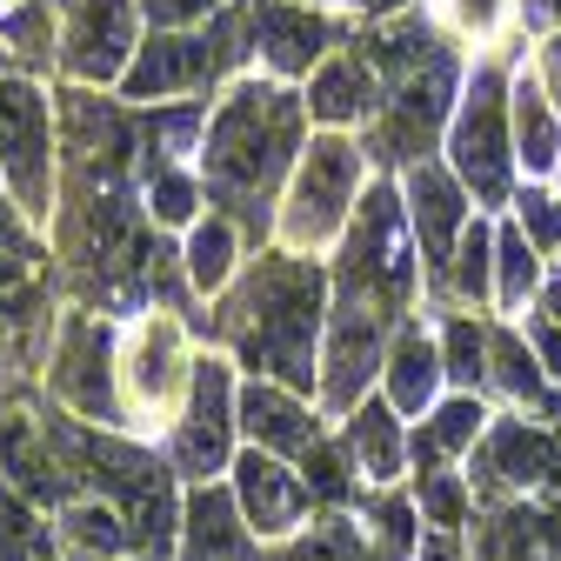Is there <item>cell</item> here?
<instances>
[{
	"instance_id": "1",
	"label": "cell",
	"mask_w": 561,
	"mask_h": 561,
	"mask_svg": "<svg viewBox=\"0 0 561 561\" xmlns=\"http://www.w3.org/2000/svg\"><path fill=\"white\" fill-rule=\"evenodd\" d=\"M295 148H301V101L288 88L241 81L221 101L215 127H207V148H201L207 194H215L234 221H248L261 234L267 201H274V181L288 174Z\"/></svg>"
},
{
	"instance_id": "2",
	"label": "cell",
	"mask_w": 561,
	"mask_h": 561,
	"mask_svg": "<svg viewBox=\"0 0 561 561\" xmlns=\"http://www.w3.org/2000/svg\"><path fill=\"white\" fill-rule=\"evenodd\" d=\"M328 328V274L295 254H261L228 308V334L254 375L314 388V334Z\"/></svg>"
},
{
	"instance_id": "3",
	"label": "cell",
	"mask_w": 561,
	"mask_h": 561,
	"mask_svg": "<svg viewBox=\"0 0 561 561\" xmlns=\"http://www.w3.org/2000/svg\"><path fill=\"white\" fill-rule=\"evenodd\" d=\"M368 67L388 75V114L375 127L381 161H414L428 154V140L442 134L448 94H455V54L435 41V27L421 14H401L368 41Z\"/></svg>"
},
{
	"instance_id": "4",
	"label": "cell",
	"mask_w": 561,
	"mask_h": 561,
	"mask_svg": "<svg viewBox=\"0 0 561 561\" xmlns=\"http://www.w3.org/2000/svg\"><path fill=\"white\" fill-rule=\"evenodd\" d=\"M54 442L67 448V461L81 468V481L107 488V495L121 502V522L134 528L140 548H148V554H168L174 548V528H181V515H174V481H168V468L154 455H140L127 442H101L88 428H67V421H54Z\"/></svg>"
},
{
	"instance_id": "5",
	"label": "cell",
	"mask_w": 561,
	"mask_h": 561,
	"mask_svg": "<svg viewBox=\"0 0 561 561\" xmlns=\"http://www.w3.org/2000/svg\"><path fill=\"white\" fill-rule=\"evenodd\" d=\"M408 280H414L408 215L394 207V194H388V187H368V201L355 207V234H347L341 267H334V295L368 301V308H381V314H401Z\"/></svg>"
},
{
	"instance_id": "6",
	"label": "cell",
	"mask_w": 561,
	"mask_h": 561,
	"mask_svg": "<svg viewBox=\"0 0 561 561\" xmlns=\"http://www.w3.org/2000/svg\"><path fill=\"white\" fill-rule=\"evenodd\" d=\"M455 174L474 187V201H508V81L495 67H481L461 94V114H455Z\"/></svg>"
},
{
	"instance_id": "7",
	"label": "cell",
	"mask_w": 561,
	"mask_h": 561,
	"mask_svg": "<svg viewBox=\"0 0 561 561\" xmlns=\"http://www.w3.org/2000/svg\"><path fill=\"white\" fill-rule=\"evenodd\" d=\"M355 181H362V148L341 134H321L314 148L301 154V174H295V194H288V215H280V234H288L295 248H321L347 201H355Z\"/></svg>"
},
{
	"instance_id": "8",
	"label": "cell",
	"mask_w": 561,
	"mask_h": 561,
	"mask_svg": "<svg viewBox=\"0 0 561 561\" xmlns=\"http://www.w3.org/2000/svg\"><path fill=\"white\" fill-rule=\"evenodd\" d=\"M0 174L21 194V207L47 215L54 201V140H47V101L41 88L0 75Z\"/></svg>"
},
{
	"instance_id": "9",
	"label": "cell",
	"mask_w": 561,
	"mask_h": 561,
	"mask_svg": "<svg viewBox=\"0 0 561 561\" xmlns=\"http://www.w3.org/2000/svg\"><path fill=\"white\" fill-rule=\"evenodd\" d=\"M228 442H234V388H228V368L221 362H194V394H187V414H181V435H174V468L207 481L221 461H228Z\"/></svg>"
},
{
	"instance_id": "10",
	"label": "cell",
	"mask_w": 561,
	"mask_h": 561,
	"mask_svg": "<svg viewBox=\"0 0 561 561\" xmlns=\"http://www.w3.org/2000/svg\"><path fill=\"white\" fill-rule=\"evenodd\" d=\"M228 54H234V34H228V27L215 34V47L194 41V34H161V41H148V47L127 60L121 88H127V101H168V94L201 88V81L215 75Z\"/></svg>"
},
{
	"instance_id": "11",
	"label": "cell",
	"mask_w": 561,
	"mask_h": 561,
	"mask_svg": "<svg viewBox=\"0 0 561 561\" xmlns=\"http://www.w3.org/2000/svg\"><path fill=\"white\" fill-rule=\"evenodd\" d=\"M134 54V8L127 0H67V67L81 81L127 75Z\"/></svg>"
},
{
	"instance_id": "12",
	"label": "cell",
	"mask_w": 561,
	"mask_h": 561,
	"mask_svg": "<svg viewBox=\"0 0 561 561\" xmlns=\"http://www.w3.org/2000/svg\"><path fill=\"white\" fill-rule=\"evenodd\" d=\"M0 474H14L34 502H54V508H75V488H81V468L67 461L54 428H34L21 414L0 421Z\"/></svg>"
},
{
	"instance_id": "13",
	"label": "cell",
	"mask_w": 561,
	"mask_h": 561,
	"mask_svg": "<svg viewBox=\"0 0 561 561\" xmlns=\"http://www.w3.org/2000/svg\"><path fill=\"white\" fill-rule=\"evenodd\" d=\"M234 502H241L248 528H261V535H288V528L308 515V481L288 474L274 455L254 448V455L234 461Z\"/></svg>"
},
{
	"instance_id": "14",
	"label": "cell",
	"mask_w": 561,
	"mask_h": 561,
	"mask_svg": "<svg viewBox=\"0 0 561 561\" xmlns=\"http://www.w3.org/2000/svg\"><path fill=\"white\" fill-rule=\"evenodd\" d=\"M461 215H468V201H461L455 174H442L428 161L408 168V228H414L428 267H448V248H461V228H468Z\"/></svg>"
},
{
	"instance_id": "15",
	"label": "cell",
	"mask_w": 561,
	"mask_h": 561,
	"mask_svg": "<svg viewBox=\"0 0 561 561\" xmlns=\"http://www.w3.org/2000/svg\"><path fill=\"white\" fill-rule=\"evenodd\" d=\"M248 27H254V47L267 54L274 75H308V67L328 54V41H334V27L321 14L295 8V0H261Z\"/></svg>"
},
{
	"instance_id": "16",
	"label": "cell",
	"mask_w": 561,
	"mask_h": 561,
	"mask_svg": "<svg viewBox=\"0 0 561 561\" xmlns=\"http://www.w3.org/2000/svg\"><path fill=\"white\" fill-rule=\"evenodd\" d=\"M241 428L254 435L261 455H314V448H321L314 414H308L288 388H274V381H254V388L241 394Z\"/></svg>"
},
{
	"instance_id": "17",
	"label": "cell",
	"mask_w": 561,
	"mask_h": 561,
	"mask_svg": "<svg viewBox=\"0 0 561 561\" xmlns=\"http://www.w3.org/2000/svg\"><path fill=\"white\" fill-rule=\"evenodd\" d=\"M54 388L75 401L81 414L114 421V394H107V334H101L94 321H67L60 362H54Z\"/></svg>"
},
{
	"instance_id": "18",
	"label": "cell",
	"mask_w": 561,
	"mask_h": 561,
	"mask_svg": "<svg viewBox=\"0 0 561 561\" xmlns=\"http://www.w3.org/2000/svg\"><path fill=\"white\" fill-rule=\"evenodd\" d=\"M488 481H508V488H554L561 495V442L528 428V421H502L495 435H488V455H481Z\"/></svg>"
},
{
	"instance_id": "19",
	"label": "cell",
	"mask_w": 561,
	"mask_h": 561,
	"mask_svg": "<svg viewBox=\"0 0 561 561\" xmlns=\"http://www.w3.org/2000/svg\"><path fill=\"white\" fill-rule=\"evenodd\" d=\"M241 522H248V515H241L234 495H221V488H201V495L187 502V515H181V554H187V561H254Z\"/></svg>"
},
{
	"instance_id": "20",
	"label": "cell",
	"mask_w": 561,
	"mask_h": 561,
	"mask_svg": "<svg viewBox=\"0 0 561 561\" xmlns=\"http://www.w3.org/2000/svg\"><path fill=\"white\" fill-rule=\"evenodd\" d=\"M368 107H381V88H375V67L368 54H334L314 67V88H308V114L314 121H362Z\"/></svg>"
},
{
	"instance_id": "21",
	"label": "cell",
	"mask_w": 561,
	"mask_h": 561,
	"mask_svg": "<svg viewBox=\"0 0 561 561\" xmlns=\"http://www.w3.org/2000/svg\"><path fill=\"white\" fill-rule=\"evenodd\" d=\"M442 347L421 334V328H408L401 341H394V355H388V394H394V408L401 414H421L435 401V388H442Z\"/></svg>"
},
{
	"instance_id": "22",
	"label": "cell",
	"mask_w": 561,
	"mask_h": 561,
	"mask_svg": "<svg viewBox=\"0 0 561 561\" xmlns=\"http://www.w3.org/2000/svg\"><path fill=\"white\" fill-rule=\"evenodd\" d=\"M508 114H515V148H522L528 174L554 168V161H561V127H554V101H548V94H541L535 81H515V94H508Z\"/></svg>"
},
{
	"instance_id": "23",
	"label": "cell",
	"mask_w": 561,
	"mask_h": 561,
	"mask_svg": "<svg viewBox=\"0 0 561 561\" xmlns=\"http://www.w3.org/2000/svg\"><path fill=\"white\" fill-rule=\"evenodd\" d=\"M60 541L75 548L81 561H121V554L134 548V528L121 522V508L75 502V508H60Z\"/></svg>"
},
{
	"instance_id": "24",
	"label": "cell",
	"mask_w": 561,
	"mask_h": 561,
	"mask_svg": "<svg viewBox=\"0 0 561 561\" xmlns=\"http://www.w3.org/2000/svg\"><path fill=\"white\" fill-rule=\"evenodd\" d=\"M347 455H355V468L368 481H394L401 474V428H394V414L381 401H368L355 421H347Z\"/></svg>"
},
{
	"instance_id": "25",
	"label": "cell",
	"mask_w": 561,
	"mask_h": 561,
	"mask_svg": "<svg viewBox=\"0 0 561 561\" xmlns=\"http://www.w3.org/2000/svg\"><path fill=\"white\" fill-rule=\"evenodd\" d=\"M481 421H488V414H481V401H474V394L442 401V408H435V421L414 435V461H421V474H435L455 448H468V442L481 435Z\"/></svg>"
},
{
	"instance_id": "26",
	"label": "cell",
	"mask_w": 561,
	"mask_h": 561,
	"mask_svg": "<svg viewBox=\"0 0 561 561\" xmlns=\"http://www.w3.org/2000/svg\"><path fill=\"white\" fill-rule=\"evenodd\" d=\"M234 267V221H201L187 234V280L194 288H221Z\"/></svg>"
},
{
	"instance_id": "27",
	"label": "cell",
	"mask_w": 561,
	"mask_h": 561,
	"mask_svg": "<svg viewBox=\"0 0 561 561\" xmlns=\"http://www.w3.org/2000/svg\"><path fill=\"white\" fill-rule=\"evenodd\" d=\"M274 561H394V554H375L347 522H328V528H314L308 541H295V548H280Z\"/></svg>"
},
{
	"instance_id": "28",
	"label": "cell",
	"mask_w": 561,
	"mask_h": 561,
	"mask_svg": "<svg viewBox=\"0 0 561 561\" xmlns=\"http://www.w3.org/2000/svg\"><path fill=\"white\" fill-rule=\"evenodd\" d=\"M488 254H495V234H488L481 221L461 228V248H455V261H448V280H455L461 301H481V295H488Z\"/></svg>"
},
{
	"instance_id": "29",
	"label": "cell",
	"mask_w": 561,
	"mask_h": 561,
	"mask_svg": "<svg viewBox=\"0 0 561 561\" xmlns=\"http://www.w3.org/2000/svg\"><path fill=\"white\" fill-rule=\"evenodd\" d=\"M442 368H448L461 388L488 381V334H481L474 321H448V334H442Z\"/></svg>"
},
{
	"instance_id": "30",
	"label": "cell",
	"mask_w": 561,
	"mask_h": 561,
	"mask_svg": "<svg viewBox=\"0 0 561 561\" xmlns=\"http://www.w3.org/2000/svg\"><path fill=\"white\" fill-rule=\"evenodd\" d=\"M495 267H502V308H522L528 288H535V254H528V234L522 228H502L495 234Z\"/></svg>"
},
{
	"instance_id": "31",
	"label": "cell",
	"mask_w": 561,
	"mask_h": 561,
	"mask_svg": "<svg viewBox=\"0 0 561 561\" xmlns=\"http://www.w3.org/2000/svg\"><path fill=\"white\" fill-rule=\"evenodd\" d=\"M488 362L502 368V381H508V394H522V401H541V368H535V355L508 334V328H495L488 334Z\"/></svg>"
},
{
	"instance_id": "32",
	"label": "cell",
	"mask_w": 561,
	"mask_h": 561,
	"mask_svg": "<svg viewBox=\"0 0 561 561\" xmlns=\"http://www.w3.org/2000/svg\"><path fill=\"white\" fill-rule=\"evenodd\" d=\"M168 355H174V328H154V334H140V347H134V388L148 394V401H161V394H168V381H174Z\"/></svg>"
},
{
	"instance_id": "33",
	"label": "cell",
	"mask_w": 561,
	"mask_h": 561,
	"mask_svg": "<svg viewBox=\"0 0 561 561\" xmlns=\"http://www.w3.org/2000/svg\"><path fill=\"white\" fill-rule=\"evenodd\" d=\"M194 201H201V187H194L187 174H174V168H154V174H148V207H154V221H187Z\"/></svg>"
},
{
	"instance_id": "34",
	"label": "cell",
	"mask_w": 561,
	"mask_h": 561,
	"mask_svg": "<svg viewBox=\"0 0 561 561\" xmlns=\"http://www.w3.org/2000/svg\"><path fill=\"white\" fill-rule=\"evenodd\" d=\"M308 495H321V502H347V455L341 448H314L308 455Z\"/></svg>"
},
{
	"instance_id": "35",
	"label": "cell",
	"mask_w": 561,
	"mask_h": 561,
	"mask_svg": "<svg viewBox=\"0 0 561 561\" xmlns=\"http://www.w3.org/2000/svg\"><path fill=\"white\" fill-rule=\"evenodd\" d=\"M522 234L548 254H561V201L548 194H522Z\"/></svg>"
},
{
	"instance_id": "36",
	"label": "cell",
	"mask_w": 561,
	"mask_h": 561,
	"mask_svg": "<svg viewBox=\"0 0 561 561\" xmlns=\"http://www.w3.org/2000/svg\"><path fill=\"white\" fill-rule=\"evenodd\" d=\"M421 508H428V522H435V528H455V522H461V508H468L461 481H455V474H421Z\"/></svg>"
},
{
	"instance_id": "37",
	"label": "cell",
	"mask_w": 561,
	"mask_h": 561,
	"mask_svg": "<svg viewBox=\"0 0 561 561\" xmlns=\"http://www.w3.org/2000/svg\"><path fill=\"white\" fill-rule=\"evenodd\" d=\"M221 0H140V14H148L154 27H194V21H207Z\"/></svg>"
},
{
	"instance_id": "38",
	"label": "cell",
	"mask_w": 561,
	"mask_h": 561,
	"mask_svg": "<svg viewBox=\"0 0 561 561\" xmlns=\"http://www.w3.org/2000/svg\"><path fill=\"white\" fill-rule=\"evenodd\" d=\"M528 341H535L541 368H548V375H561V328H548V321H528Z\"/></svg>"
},
{
	"instance_id": "39",
	"label": "cell",
	"mask_w": 561,
	"mask_h": 561,
	"mask_svg": "<svg viewBox=\"0 0 561 561\" xmlns=\"http://www.w3.org/2000/svg\"><path fill=\"white\" fill-rule=\"evenodd\" d=\"M0 254H27V228L14 221V207H8V194H0Z\"/></svg>"
},
{
	"instance_id": "40",
	"label": "cell",
	"mask_w": 561,
	"mask_h": 561,
	"mask_svg": "<svg viewBox=\"0 0 561 561\" xmlns=\"http://www.w3.org/2000/svg\"><path fill=\"white\" fill-rule=\"evenodd\" d=\"M535 27H561V0H522Z\"/></svg>"
},
{
	"instance_id": "41",
	"label": "cell",
	"mask_w": 561,
	"mask_h": 561,
	"mask_svg": "<svg viewBox=\"0 0 561 561\" xmlns=\"http://www.w3.org/2000/svg\"><path fill=\"white\" fill-rule=\"evenodd\" d=\"M455 8H461V21L488 27V21H495V8H502V0H455Z\"/></svg>"
},
{
	"instance_id": "42",
	"label": "cell",
	"mask_w": 561,
	"mask_h": 561,
	"mask_svg": "<svg viewBox=\"0 0 561 561\" xmlns=\"http://www.w3.org/2000/svg\"><path fill=\"white\" fill-rule=\"evenodd\" d=\"M548 94H554V107H561V34L548 41Z\"/></svg>"
},
{
	"instance_id": "43",
	"label": "cell",
	"mask_w": 561,
	"mask_h": 561,
	"mask_svg": "<svg viewBox=\"0 0 561 561\" xmlns=\"http://www.w3.org/2000/svg\"><path fill=\"white\" fill-rule=\"evenodd\" d=\"M421 561H461V554H455V541H448V535H435L428 548H421Z\"/></svg>"
},
{
	"instance_id": "44",
	"label": "cell",
	"mask_w": 561,
	"mask_h": 561,
	"mask_svg": "<svg viewBox=\"0 0 561 561\" xmlns=\"http://www.w3.org/2000/svg\"><path fill=\"white\" fill-rule=\"evenodd\" d=\"M21 280V261H0V288H14Z\"/></svg>"
},
{
	"instance_id": "45",
	"label": "cell",
	"mask_w": 561,
	"mask_h": 561,
	"mask_svg": "<svg viewBox=\"0 0 561 561\" xmlns=\"http://www.w3.org/2000/svg\"><path fill=\"white\" fill-rule=\"evenodd\" d=\"M347 8H368V14H388V8H394V0H347Z\"/></svg>"
},
{
	"instance_id": "46",
	"label": "cell",
	"mask_w": 561,
	"mask_h": 561,
	"mask_svg": "<svg viewBox=\"0 0 561 561\" xmlns=\"http://www.w3.org/2000/svg\"><path fill=\"white\" fill-rule=\"evenodd\" d=\"M548 314H554V321H561V288H548Z\"/></svg>"
}]
</instances>
